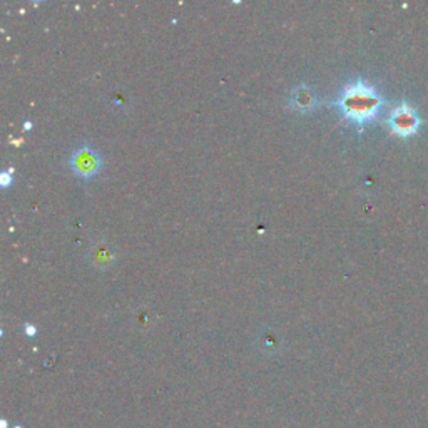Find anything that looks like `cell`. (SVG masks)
<instances>
[{"label": "cell", "mask_w": 428, "mask_h": 428, "mask_svg": "<svg viewBox=\"0 0 428 428\" xmlns=\"http://www.w3.org/2000/svg\"><path fill=\"white\" fill-rule=\"evenodd\" d=\"M291 104L295 106V109L303 111V113H306V111H311L315 106V92L311 91L310 86L300 84L293 91V96H291Z\"/></svg>", "instance_id": "4"}, {"label": "cell", "mask_w": 428, "mask_h": 428, "mask_svg": "<svg viewBox=\"0 0 428 428\" xmlns=\"http://www.w3.org/2000/svg\"><path fill=\"white\" fill-rule=\"evenodd\" d=\"M26 333H29V337H34L37 333V328L34 325H26Z\"/></svg>", "instance_id": "7"}, {"label": "cell", "mask_w": 428, "mask_h": 428, "mask_svg": "<svg viewBox=\"0 0 428 428\" xmlns=\"http://www.w3.org/2000/svg\"><path fill=\"white\" fill-rule=\"evenodd\" d=\"M71 168L82 178L96 176L102 166V159L92 146H81L72 153L69 159Z\"/></svg>", "instance_id": "2"}, {"label": "cell", "mask_w": 428, "mask_h": 428, "mask_svg": "<svg viewBox=\"0 0 428 428\" xmlns=\"http://www.w3.org/2000/svg\"><path fill=\"white\" fill-rule=\"evenodd\" d=\"M0 183H2V186H9V184L12 183V178H11V174L9 173H2L0 174Z\"/></svg>", "instance_id": "6"}, {"label": "cell", "mask_w": 428, "mask_h": 428, "mask_svg": "<svg viewBox=\"0 0 428 428\" xmlns=\"http://www.w3.org/2000/svg\"><path fill=\"white\" fill-rule=\"evenodd\" d=\"M337 106L342 109L345 118L365 123L377 116L382 106V97L365 81H355L353 84L345 87Z\"/></svg>", "instance_id": "1"}, {"label": "cell", "mask_w": 428, "mask_h": 428, "mask_svg": "<svg viewBox=\"0 0 428 428\" xmlns=\"http://www.w3.org/2000/svg\"><path fill=\"white\" fill-rule=\"evenodd\" d=\"M91 256H92V263L97 266H109L114 260V253L111 251L109 246H106L104 243L96 245Z\"/></svg>", "instance_id": "5"}, {"label": "cell", "mask_w": 428, "mask_h": 428, "mask_svg": "<svg viewBox=\"0 0 428 428\" xmlns=\"http://www.w3.org/2000/svg\"><path fill=\"white\" fill-rule=\"evenodd\" d=\"M388 124H390L393 133L407 138V136L415 134L418 128H420V118H418V114L412 106L400 104L392 111L390 118H388Z\"/></svg>", "instance_id": "3"}]
</instances>
